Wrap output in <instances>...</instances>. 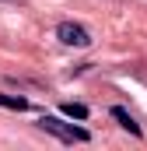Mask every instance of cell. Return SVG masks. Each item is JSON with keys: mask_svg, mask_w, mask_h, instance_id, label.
<instances>
[{"mask_svg": "<svg viewBox=\"0 0 147 151\" xmlns=\"http://www.w3.org/2000/svg\"><path fill=\"white\" fill-rule=\"evenodd\" d=\"M39 127H42L46 134L60 137L63 144H84V141H91V134H88L84 127H74V123L60 119V116H39Z\"/></svg>", "mask_w": 147, "mask_h": 151, "instance_id": "obj_1", "label": "cell"}, {"mask_svg": "<svg viewBox=\"0 0 147 151\" xmlns=\"http://www.w3.org/2000/svg\"><path fill=\"white\" fill-rule=\"evenodd\" d=\"M56 39H60L63 46H77V49L91 46V32H88L84 25H77V21H60V25H56Z\"/></svg>", "mask_w": 147, "mask_h": 151, "instance_id": "obj_2", "label": "cell"}, {"mask_svg": "<svg viewBox=\"0 0 147 151\" xmlns=\"http://www.w3.org/2000/svg\"><path fill=\"white\" fill-rule=\"evenodd\" d=\"M0 106L4 109H14V113H25L28 109V99H21V95H0Z\"/></svg>", "mask_w": 147, "mask_h": 151, "instance_id": "obj_4", "label": "cell"}, {"mask_svg": "<svg viewBox=\"0 0 147 151\" xmlns=\"http://www.w3.org/2000/svg\"><path fill=\"white\" fill-rule=\"evenodd\" d=\"M109 116L116 119V123H119V127H123V130H126V134H133V137H140V123H137L133 116L126 113L123 106H112V109H109Z\"/></svg>", "mask_w": 147, "mask_h": 151, "instance_id": "obj_3", "label": "cell"}, {"mask_svg": "<svg viewBox=\"0 0 147 151\" xmlns=\"http://www.w3.org/2000/svg\"><path fill=\"white\" fill-rule=\"evenodd\" d=\"M63 113L70 116V119H88L91 109H88V106H81V102H63Z\"/></svg>", "mask_w": 147, "mask_h": 151, "instance_id": "obj_5", "label": "cell"}, {"mask_svg": "<svg viewBox=\"0 0 147 151\" xmlns=\"http://www.w3.org/2000/svg\"><path fill=\"white\" fill-rule=\"evenodd\" d=\"M7 4H11V0H7Z\"/></svg>", "mask_w": 147, "mask_h": 151, "instance_id": "obj_6", "label": "cell"}]
</instances>
